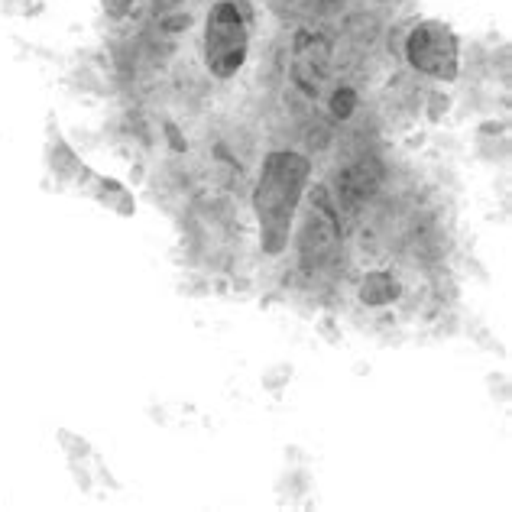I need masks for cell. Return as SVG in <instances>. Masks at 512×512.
Wrapping results in <instances>:
<instances>
[{"label":"cell","instance_id":"3","mask_svg":"<svg viewBox=\"0 0 512 512\" xmlns=\"http://www.w3.org/2000/svg\"><path fill=\"white\" fill-rule=\"evenodd\" d=\"M406 59L438 82L457 78V36L438 20H425L406 36Z\"/></svg>","mask_w":512,"mask_h":512},{"label":"cell","instance_id":"2","mask_svg":"<svg viewBox=\"0 0 512 512\" xmlns=\"http://www.w3.org/2000/svg\"><path fill=\"white\" fill-rule=\"evenodd\" d=\"M250 46V7L244 0H218L208 13L205 62L214 78H234Z\"/></svg>","mask_w":512,"mask_h":512},{"label":"cell","instance_id":"1","mask_svg":"<svg viewBox=\"0 0 512 512\" xmlns=\"http://www.w3.org/2000/svg\"><path fill=\"white\" fill-rule=\"evenodd\" d=\"M308 179V163L299 156H273L263 169L260 192H256V208H260V224L266 237V250L279 253L289 240V221L295 201Z\"/></svg>","mask_w":512,"mask_h":512},{"label":"cell","instance_id":"4","mask_svg":"<svg viewBox=\"0 0 512 512\" xmlns=\"http://www.w3.org/2000/svg\"><path fill=\"white\" fill-rule=\"evenodd\" d=\"M82 179H88L91 185H82L85 192L94 198V201H101L104 208H111V211H117V214H124V218H130L133 214V198H130V192L124 185H117L114 179H104V175H94L91 169H85L82 172ZM78 179V182H82Z\"/></svg>","mask_w":512,"mask_h":512},{"label":"cell","instance_id":"5","mask_svg":"<svg viewBox=\"0 0 512 512\" xmlns=\"http://www.w3.org/2000/svg\"><path fill=\"white\" fill-rule=\"evenodd\" d=\"M46 166L52 169L59 182H78L82 179V172L88 166H82V159L75 156V150L69 143L59 137V130L49 133V143H46Z\"/></svg>","mask_w":512,"mask_h":512}]
</instances>
